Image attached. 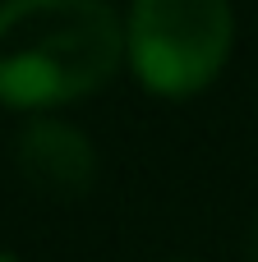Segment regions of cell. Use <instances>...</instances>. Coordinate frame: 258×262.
<instances>
[{
    "mask_svg": "<svg viewBox=\"0 0 258 262\" xmlns=\"http://www.w3.org/2000/svg\"><path fill=\"white\" fill-rule=\"evenodd\" d=\"M0 262H18V258H14V253H0Z\"/></svg>",
    "mask_w": 258,
    "mask_h": 262,
    "instance_id": "5b68a950",
    "label": "cell"
},
{
    "mask_svg": "<svg viewBox=\"0 0 258 262\" xmlns=\"http://www.w3.org/2000/svg\"><path fill=\"white\" fill-rule=\"evenodd\" d=\"M245 262H258V216L249 221V235H245Z\"/></svg>",
    "mask_w": 258,
    "mask_h": 262,
    "instance_id": "277c9868",
    "label": "cell"
},
{
    "mask_svg": "<svg viewBox=\"0 0 258 262\" xmlns=\"http://www.w3.org/2000/svg\"><path fill=\"white\" fill-rule=\"evenodd\" d=\"M14 166L46 198H83L97 180V147L78 124L37 115L14 138Z\"/></svg>",
    "mask_w": 258,
    "mask_h": 262,
    "instance_id": "3957f363",
    "label": "cell"
},
{
    "mask_svg": "<svg viewBox=\"0 0 258 262\" xmlns=\"http://www.w3.org/2000/svg\"><path fill=\"white\" fill-rule=\"evenodd\" d=\"M235 46L231 0H129L125 60L157 97H194L226 69Z\"/></svg>",
    "mask_w": 258,
    "mask_h": 262,
    "instance_id": "7a4b0ae2",
    "label": "cell"
},
{
    "mask_svg": "<svg viewBox=\"0 0 258 262\" xmlns=\"http://www.w3.org/2000/svg\"><path fill=\"white\" fill-rule=\"evenodd\" d=\"M125 60V23L106 0H5L0 101L14 111L65 106L111 83Z\"/></svg>",
    "mask_w": 258,
    "mask_h": 262,
    "instance_id": "6da1fadb",
    "label": "cell"
}]
</instances>
